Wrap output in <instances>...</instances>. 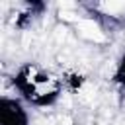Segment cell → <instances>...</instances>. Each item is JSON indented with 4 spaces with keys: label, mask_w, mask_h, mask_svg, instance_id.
<instances>
[{
    "label": "cell",
    "mask_w": 125,
    "mask_h": 125,
    "mask_svg": "<svg viewBox=\"0 0 125 125\" xmlns=\"http://www.w3.org/2000/svg\"><path fill=\"white\" fill-rule=\"evenodd\" d=\"M14 88L31 105L45 107L59 100L62 92V80L39 64L27 62L14 74Z\"/></svg>",
    "instance_id": "obj_1"
},
{
    "label": "cell",
    "mask_w": 125,
    "mask_h": 125,
    "mask_svg": "<svg viewBox=\"0 0 125 125\" xmlns=\"http://www.w3.org/2000/svg\"><path fill=\"white\" fill-rule=\"evenodd\" d=\"M0 125H29V115L18 98L2 96L0 100Z\"/></svg>",
    "instance_id": "obj_2"
},
{
    "label": "cell",
    "mask_w": 125,
    "mask_h": 125,
    "mask_svg": "<svg viewBox=\"0 0 125 125\" xmlns=\"http://www.w3.org/2000/svg\"><path fill=\"white\" fill-rule=\"evenodd\" d=\"M115 80H117V82H121V84L125 86V55H123V59H121V62H119V66H117Z\"/></svg>",
    "instance_id": "obj_3"
}]
</instances>
